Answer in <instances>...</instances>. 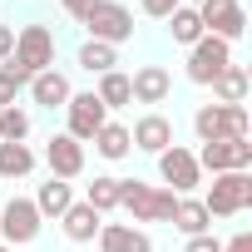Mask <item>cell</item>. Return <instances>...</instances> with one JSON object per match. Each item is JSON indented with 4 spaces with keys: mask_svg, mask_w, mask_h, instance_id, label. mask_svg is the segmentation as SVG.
Returning <instances> with one entry per match:
<instances>
[{
    "mask_svg": "<svg viewBox=\"0 0 252 252\" xmlns=\"http://www.w3.org/2000/svg\"><path fill=\"white\" fill-rule=\"evenodd\" d=\"M129 94H134V104H163L173 94V74L163 64H139L129 74Z\"/></svg>",
    "mask_w": 252,
    "mask_h": 252,
    "instance_id": "obj_13",
    "label": "cell"
},
{
    "mask_svg": "<svg viewBox=\"0 0 252 252\" xmlns=\"http://www.w3.org/2000/svg\"><path fill=\"white\" fill-rule=\"evenodd\" d=\"M94 99H99L104 109H124V104H134V94H129V74H124V69H109V74H99V84H94Z\"/></svg>",
    "mask_w": 252,
    "mask_h": 252,
    "instance_id": "obj_23",
    "label": "cell"
},
{
    "mask_svg": "<svg viewBox=\"0 0 252 252\" xmlns=\"http://www.w3.org/2000/svg\"><path fill=\"white\" fill-rule=\"evenodd\" d=\"M89 144H94V154H99V158H109V163H119V158H129V154H134L129 129H124V124H114V119L104 124V129H99Z\"/></svg>",
    "mask_w": 252,
    "mask_h": 252,
    "instance_id": "obj_18",
    "label": "cell"
},
{
    "mask_svg": "<svg viewBox=\"0 0 252 252\" xmlns=\"http://www.w3.org/2000/svg\"><path fill=\"white\" fill-rule=\"evenodd\" d=\"M10 64H20L25 74H45V69H55V35H50L45 25H25V30L15 35V55H10Z\"/></svg>",
    "mask_w": 252,
    "mask_h": 252,
    "instance_id": "obj_8",
    "label": "cell"
},
{
    "mask_svg": "<svg viewBox=\"0 0 252 252\" xmlns=\"http://www.w3.org/2000/svg\"><path fill=\"white\" fill-rule=\"evenodd\" d=\"M60 227H64V237H69V242H94V237H99V227H104V218H99L89 203H79V198H74V203L64 208Z\"/></svg>",
    "mask_w": 252,
    "mask_h": 252,
    "instance_id": "obj_17",
    "label": "cell"
},
{
    "mask_svg": "<svg viewBox=\"0 0 252 252\" xmlns=\"http://www.w3.org/2000/svg\"><path fill=\"white\" fill-rule=\"evenodd\" d=\"M193 134H198V144H218V139H247V134H252L247 104H203V109L193 114Z\"/></svg>",
    "mask_w": 252,
    "mask_h": 252,
    "instance_id": "obj_2",
    "label": "cell"
},
{
    "mask_svg": "<svg viewBox=\"0 0 252 252\" xmlns=\"http://www.w3.org/2000/svg\"><path fill=\"white\" fill-rule=\"evenodd\" d=\"M227 64H232V45L218 40V35H203V40L188 50V79H193V84H213L218 69H227Z\"/></svg>",
    "mask_w": 252,
    "mask_h": 252,
    "instance_id": "obj_11",
    "label": "cell"
},
{
    "mask_svg": "<svg viewBox=\"0 0 252 252\" xmlns=\"http://www.w3.org/2000/svg\"><path fill=\"white\" fill-rule=\"evenodd\" d=\"M84 30H89V40L119 50L124 40H134V10H129V5H119V0H99V5L84 15Z\"/></svg>",
    "mask_w": 252,
    "mask_h": 252,
    "instance_id": "obj_3",
    "label": "cell"
},
{
    "mask_svg": "<svg viewBox=\"0 0 252 252\" xmlns=\"http://www.w3.org/2000/svg\"><path fill=\"white\" fill-rule=\"evenodd\" d=\"M45 163H50V178H79L84 173V144L79 139H69V134H55L50 144H45Z\"/></svg>",
    "mask_w": 252,
    "mask_h": 252,
    "instance_id": "obj_12",
    "label": "cell"
},
{
    "mask_svg": "<svg viewBox=\"0 0 252 252\" xmlns=\"http://www.w3.org/2000/svg\"><path fill=\"white\" fill-rule=\"evenodd\" d=\"M94 242H99V252H154L149 232L134 227V222H104Z\"/></svg>",
    "mask_w": 252,
    "mask_h": 252,
    "instance_id": "obj_15",
    "label": "cell"
},
{
    "mask_svg": "<svg viewBox=\"0 0 252 252\" xmlns=\"http://www.w3.org/2000/svg\"><path fill=\"white\" fill-rule=\"evenodd\" d=\"M129 139H134V149H139V154H154V158H158V154L173 144V124H168L163 114H144V119H134Z\"/></svg>",
    "mask_w": 252,
    "mask_h": 252,
    "instance_id": "obj_14",
    "label": "cell"
},
{
    "mask_svg": "<svg viewBox=\"0 0 252 252\" xmlns=\"http://www.w3.org/2000/svg\"><path fill=\"white\" fill-rule=\"evenodd\" d=\"M35 149L30 144H0V178L5 183H15V178H30L35 173Z\"/></svg>",
    "mask_w": 252,
    "mask_h": 252,
    "instance_id": "obj_21",
    "label": "cell"
},
{
    "mask_svg": "<svg viewBox=\"0 0 252 252\" xmlns=\"http://www.w3.org/2000/svg\"><path fill=\"white\" fill-rule=\"evenodd\" d=\"M222 252H252V232H237L232 242H222Z\"/></svg>",
    "mask_w": 252,
    "mask_h": 252,
    "instance_id": "obj_33",
    "label": "cell"
},
{
    "mask_svg": "<svg viewBox=\"0 0 252 252\" xmlns=\"http://www.w3.org/2000/svg\"><path fill=\"white\" fill-rule=\"evenodd\" d=\"M178 5H183V0H139V10H144V15H154V20H168Z\"/></svg>",
    "mask_w": 252,
    "mask_h": 252,
    "instance_id": "obj_29",
    "label": "cell"
},
{
    "mask_svg": "<svg viewBox=\"0 0 252 252\" xmlns=\"http://www.w3.org/2000/svg\"><path fill=\"white\" fill-rule=\"evenodd\" d=\"M10 55H15V30H10V25H0V64H5Z\"/></svg>",
    "mask_w": 252,
    "mask_h": 252,
    "instance_id": "obj_32",
    "label": "cell"
},
{
    "mask_svg": "<svg viewBox=\"0 0 252 252\" xmlns=\"http://www.w3.org/2000/svg\"><path fill=\"white\" fill-rule=\"evenodd\" d=\"M30 203L40 208V218H64V208L74 203V183H64V178H50V183H40V193H35Z\"/></svg>",
    "mask_w": 252,
    "mask_h": 252,
    "instance_id": "obj_20",
    "label": "cell"
},
{
    "mask_svg": "<svg viewBox=\"0 0 252 252\" xmlns=\"http://www.w3.org/2000/svg\"><path fill=\"white\" fill-rule=\"evenodd\" d=\"M25 89H30V99H35L40 109H64V104H69V94H74V89H69V79H64L60 69L30 74V84H25Z\"/></svg>",
    "mask_w": 252,
    "mask_h": 252,
    "instance_id": "obj_16",
    "label": "cell"
},
{
    "mask_svg": "<svg viewBox=\"0 0 252 252\" xmlns=\"http://www.w3.org/2000/svg\"><path fill=\"white\" fill-rule=\"evenodd\" d=\"M173 203L178 198L168 188H154V183H139V178H119V208L129 213L134 222H168Z\"/></svg>",
    "mask_w": 252,
    "mask_h": 252,
    "instance_id": "obj_1",
    "label": "cell"
},
{
    "mask_svg": "<svg viewBox=\"0 0 252 252\" xmlns=\"http://www.w3.org/2000/svg\"><path fill=\"white\" fill-rule=\"evenodd\" d=\"M60 5H64V15H69V20H79V25H84V15L99 5V0H60Z\"/></svg>",
    "mask_w": 252,
    "mask_h": 252,
    "instance_id": "obj_31",
    "label": "cell"
},
{
    "mask_svg": "<svg viewBox=\"0 0 252 252\" xmlns=\"http://www.w3.org/2000/svg\"><path fill=\"white\" fill-rule=\"evenodd\" d=\"M193 158H198L203 173H247L252 168V144L247 139H218V144H203Z\"/></svg>",
    "mask_w": 252,
    "mask_h": 252,
    "instance_id": "obj_10",
    "label": "cell"
},
{
    "mask_svg": "<svg viewBox=\"0 0 252 252\" xmlns=\"http://www.w3.org/2000/svg\"><path fill=\"white\" fill-rule=\"evenodd\" d=\"M0 252H15V247H5V242H0Z\"/></svg>",
    "mask_w": 252,
    "mask_h": 252,
    "instance_id": "obj_34",
    "label": "cell"
},
{
    "mask_svg": "<svg viewBox=\"0 0 252 252\" xmlns=\"http://www.w3.org/2000/svg\"><path fill=\"white\" fill-rule=\"evenodd\" d=\"M40 227H45V218H40V208L30 198H10L0 208V242L5 247H30L40 237Z\"/></svg>",
    "mask_w": 252,
    "mask_h": 252,
    "instance_id": "obj_6",
    "label": "cell"
},
{
    "mask_svg": "<svg viewBox=\"0 0 252 252\" xmlns=\"http://www.w3.org/2000/svg\"><path fill=\"white\" fill-rule=\"evenodd\" d=\"M183 252H222V242H218L213 232H198V237H188V242H183Z\"/></svg>",
    "mask_w": 252,
    "mask_h": 252,
    "instance_id": "obj_30",
    "label": "cell"
},
{
    "mask_svg": "<svg viewBox=\"0 0 252 252\" xmlns=\"http://www.w3.org/2000/svg\"><path fill=\"white\" fill-rule=\"evenodd\" d=\"M183 237H198V232H213V218H208V208H203V198H178L173 203V218H168Z\"/></svg>",
    "mask_w": 252,
    "mask_h": 252,
    "instance_id": "obj_19",
    "label": "cell"
},
{
    "mask_svg": "<svg viewBox=\"0 0 252 252\" xmlns=\"http://www.w3.org/2000/svg\"><path fill=\"white\" fill-rule=\"evenodd\" d=\"M158 178L168 183V193H173V198H193V188L203 183V168H198L193 149H183V144H168V149L158 154Z\"/></svg>",
    "mask_w": 252,
    "mask_h": 252,
    "instance_id": "obj_5",
    "label": "cell"
},
{
    "mask_svg": "<svg viewBox=\"0 0 252 252\" xmlns=\"http://www.w3.org/2000/svg\"><path fill=\"white\" fill-rule=\"evenodd\" d=\"M213 99H218V104H247V69H242V64L218 69V79H213Z\"/></svg>",
    "mask_w": 252,
    "mask_h": 252,
    "instance_id": "obj_22",
    "label": "cell"
},
{
    "mask_svg": "<svg viewBox=\"0 0 252 252\" xmlns=\"http://www.w3.org/2000/svg\"><path fill=\"white\" fill-rule=\"evenodd\" d=\"M168 35H173V45H198L203 40V20H198V10L193 5H178L173 15H168Z\"/></svg>",
    "mask_w": 252,
    "mask_h": 252,
    "instance_id": "obj_24",
    "label": "cell"
},
{
    "mask_svg": "<svg viewBox=\"0 0 252 252\" xmlns=\"http://www.w3.org/2000/svg\"><path fill=\"white\" fill-rule=\"evenodd\" d=\"M109 124V109L94 99V89H84V94H69V104H64V134L69 139H79V144H89L99 129Z\"/></svg>",
    "mask_w": 252,
    "mask_h": 252,
    "instance_id": "obj_9",
    "label": "cell"
},
{
    "mask_svg": "<svg viewBox=\"0 0 252 252\" xmlns=\"http://www.w3.org/2000/svg\"><path fill=\"white\" fill-rule=\"evenodd\" d=\"M198 20H203V35H218V40H242L247 30V10H242V0H198Z\"/></svg>",
    "mask_w": 252,
    "mask_h": 252,
    "instance_id": "obj_7",
    "label": "cell"
},
{
    "mask_svg": "<svg viewBox=\"0 0 252 252\" xmlns=\"http://www.w3.org/2000/svg\"><path fill=\"white\" fill-rule=\"evenodd\" d=\"M84 203H89L99 218H104V213H114V208H119V178H114V173H99V178L84 188Z\"/></svg>",
    "mask_w": 252,
    "mask_h": 252,
    "instance_id": "obj_25",
    "label": "cell"
},
{
    "mask_svg": "<svg viewBox=\"0 0 252 252\" xmlns=\"http://www.w3.org/2000/svg\"><path fill=\"white\" fill-rule=\"evenodd\" d=\"M114 64H119V50H114V45H99V40H84V45H79V69L109 74Z\"/></svg>",
    "mask_w": 252,
    "mask_h": 252,
    "instance_id": "obj_26",
    "label": "cell"
},
{
    "mask_svg": "<svg viewBox=\"0 0 252 252\" xmlns=\"http://www.w3.org/2000/svg\"><path fill=\"white\" fill-rule=\"evenodd\" d=\"M25 139H30V114L20 104L0 109V144H25Z\"/></svg>",
    "mask_w": 252,
    "mask_h": 252,
    "instance_id": "obj_27",
    "label": "cell"
},
{
    "mask_svg": "<svg viewBox=\"0 0 252 252\" xmlns=\"http://www.w3.org/2000/svg\"><path fill=\"white\" fill-rule=\"evenodd\" d=\"M203 208H208V218H237L242 208H252V178L247 173H213Z\"/></svg>",
    "mask_w": 252,
    "mask_h": 252,
    "instance_id": "obj_4",
    "label": "cell"
},
{
    "mask_svg": "<svg viewBox=\"0 0 252 252\" xmlns=\"http://www.w3.org/2000/svg\"><path fill=\"white\" fill-rule=\"evenodd\" d=\"M25 84H30V74H25L20 64H10V60L0 64V109H10V104L20 99V89H25Z\"/></svg>",
    "mask_w": 252,
    "mask_h": 252,
    "instance_id": "obj_28",
    "label": "cell"
}]
</instances>
